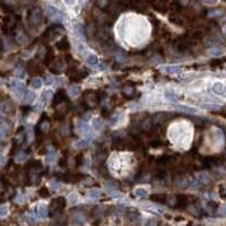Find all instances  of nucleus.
<instances>
[{"label": "nucleus", "instance_id": "nucleus-1", "mask_svg": "<svg viewBox=\"0 0 226 226\" xmlns=\"http://www.w3.org/2000/svg\"><path fill=\"white\" fill-rule=\"evenodd\" d=\"M66 207V198L63 197H58L50 202L49 206V214L50 216H54L56 214H59L60 212L63 210Z\"/></svg>", "mask_w": 226, "mask_h": 226}, {"label": "nucleus", "instance_id": "nucleus-2", "mask_svg": "<svg viewBox=\"0 0 226 226\" xmlns=\"http://www.w3.org/2000/svg\"><path fill=\"white\" fill-rule=\"evenodd\" d=\"M41 22H42V10L39 7H35L32 9L30 14V23L31 25L37 26Z\"/></svg>", "mask_w": 226, "mask_h": 226}, {"label": "nucleus", "instance_id": "nucleus-3", "mask_svg": "<svg viewBox=\"0 0 226 226\" xmlns=\"http://www.w3.org/2000/svg\"><path fill=\"white\" fill-rule=\"evenodd\" d=\"M10 87L18 97H23V99H24V96H25L26 94V89H25V86L23 85V83L20 82V80H11Z\"/></svg>", "mask_w": 226, "mask_h": 226}, {"label": "nucleus", "instance_id": "nucleus-4", "mask_svg": "<svg viewBox=\"0 0 226 226\" xmlns=\"http://www.w3.org/2000/svg\"><path fill=\"white\" fill-rule=\"evenodd\" d=\"M58 31H60V27L59 26H51L50 28H48L45 33L43 34V40H44L45 42H49L51 39H53L54 35L58 33Z\"/></svg>", "mask_w": 226, "mask_h": 226}, {"label": "nucleus", "instance_id": "nucleus-5", "mask_svg": "<svg viewBox=\"0 0 226 226\" xmlns=\"http://www.w3.org/2000/svg\"><path fill=\"white\" fill-rule=\"evenodd\" d=\"M189 205V199L186 196L183 195H179L176 196V199H175V207L179 209H183Z\"/></svg>", "mask_w": 226, "mask_h": 226}, {"label": "nucleus", "instance_id": "nucleus-6", "mask_svg": "<svg viewBox=\"0 0 226 226\" xmlns=\"http://www.w3.org/2000/svg\"><path fill=\"white\" fill-rule=\"evenodd\" d=\"M213 92L217 95H226V87L222 83H215L212 87Z\"/></svg>", "mask_w": 226, "mask_h": 226}, {"label": "nucleus", "instance_id": "nucleus-7", "mask_svg": "<svg viewBox=\"0 0 226 226\" xmlns=\"http://www.w3.org/2000/svg\"><path fill=\"white\" fill-rule=\"evenodd\" d=\"M65 100H67V95H66V92L63 89H59L56 92V96H54V100H53V104H59L61 102H63Z\"/></svg>", "mask_w": 226, "mask_h": 226}, {"label": "nucleus", "instance_id": "nucleus-8", "mask_svg": "<svg viewBox=\"0 0 226 226\" xmlns=\"http://www.w3.org/2000/svg\"><path fill=\"white\" fill-rule=\"evenodd\" d=\"M69 46H70V44H69V41H68L67 37H62L60 41H58L56 42V48H58V50L60 51H65V50H68L69 49Z\"/></svg>", "mask_w": 226, "mask_h": 226}, {"label": "nucleus", "instance_id": "nucleus-9", "mask_svg": "<svg viewBox=\"0 0 226 226\" xmlns=\"http://www.w3.org/2000/svg\"><path fill=\"white\" fill-rule=\"evenodd\" d=\"M46 15L50 18H56V16H59V10L56 7H53V6L48 5L46 6Z\"/></svg>", "mask_w": 226, "mask_h": 226}, {"label": "nucleus", "instance_id": "nucleus-10", "mask_svg": "<svg viewBox=\"0 0 226 226\" xmlns=\"http://www.w3.org/2000/svg\"><path fill=\"white\" fill-rule=\"evenodd\" d=\"M153 201H155V202H159V203H164L166 201V196L163 195V193H157V195H153L150 197Z\"/></svg>", "mask_w": 226, "mask_h": 226}, {"label": "nucleus", "instance_id": "nucleus-11", "mask_svg": "<svg viewBox=\"0 0 226 226\" xmlns=\"http://www.w3.org/2000/svg\"><path fill=\"white\" fill-rule=\"evenodd\" d=\"M153 6H154V8H156V10L161 11V13L166 11V3H164V1H156V3H153Z\"/></svg>", "mask_w": 226, "mask_h": 226}, {"label": "nucleus", "instance_id": "nucleus-12", "mask_svg": "<svg viewBox=\"0 0 226 226\" xmlns=\"http://www.w3.org/2000/svg\"><path fill=\"white\" fill-rule=\"evenodd\" d=\"M0 107H1V111H3V112H10V111H13V109H14V105H13L11 102L6 101L3 102V103H1Z\"/></svg>", "mask_w": 226, "mask_h": 226}, {"label": "nucleus", "instance_id": "nucleus-13", "mask_svg": "<svg viewBox=\"0 0 226 226\" xmlns=\"http://www.w3.org/2000/svg\"><path fill=\"white\" fill-rule=\"evenodd\" d=\"M130 5H131L132 9H135V10H137V11H145V9H146V5L143 3H140V1L131 3Z\"/></svg>", "mask_w": 226, "mask_h": 226}, {"label": "nucleus", "instance_id": "nucleus-14", "mask_svg": "<svg viewBox=\"0 0 226 226\" xmlns=\"http://www.w3.org/2000/svg\"><path fill=\"white\" fill-rule=\"evenodd\" d=\"M36 214L39 218H45L48 216V208L45 206H40L39 208H37Z\"/></svg>", "mask_w": 226, "mask_h": 226}, {"label": "nucleus", "instance_id": "nucleus-15", "mask_svg": "<svg viewBox=\"0 0 226 226\" xmlns=\"http://www.w3.org/2000/svg\"><path fill=\"white\" fill-rule=\"evenodd\" d=\"M172 156H169V155H164L162 156V157L158 158V164L159 165H167V164L171 163V161H172Z\"/></svg>", "mask_w": 226, "mask_h": 226}, {"label": "nucleus", "instance_id": "nucleus-16", "mask_svg": "<svg viewBox=\"0 0 226 226\" xmlns=\"http://www.w3.org/2000/svg\"><path fill=\"white\" fill-rule=\"evenodd\" d=\"M8 130H9V126H8V124L3 123V124H1V126H0V140H3L6 136H7V133H8Z\"/></svg>", "mask_w": 226, "mask_h": 226}, {"label": "nucleus", "instance_id": "nucleus-17", "mask_svg": "<svg viewBox=\"0 0 226 226\" xmlns=\"http://www.w3.org/2000/svg\"><path fill=\"white\" fill-rule=\"evenodd\" d=\"M170 20L172 23H174V24H176V25H181V24L183 23V18H181L178 14L171 15V16H170Z\"/></svg>", "mask_w": 226, "mask_h": 226}, {"label": "nucleus", "instance_id": "nucleus-18", "mask_svg": "<svg viewBox=\"0 0 226 226\" xmlns=\"http://www.w3.org/2000/svg\"><path fill=\"white\" fill-rule=\"evenodd\" d=\"M86 61H87V63L90 66H97V63H99V59H97V56H93V54L88 56L87 59H86Z\"/></svg>", "mask_w": 226, "mask_h": 226}, {"label": "nucleus", "instance_id": "nucleus-19", "mask_svg": "<svg viewBox=\"0 0 226 226\" xmlns=\"http://www.w3.org/2000/svg\"><path fill=\"white\" fill-rule=\"evenodd\" d=\"M163 70L166 71V73H179V71H180V67H178V66H167V67L163 68Z\"/></svg>", "mask_w": 226, "mask_h": 226}, {"label": "nucleus", "instance_id": "nucleus-20", "mask_svg": "<svg viewBox=\"0 0 226 226\" xmlns=\"http://www.w3.org/2000/svg\"><path fill=\"white\" fill-rule=\"evenodd\" d=\"M33 100H34L33 92H31V90H26V94H25V96H24V102H25V103H31Z\"/></svg>", "mask_w": 226, "mask_h": 226}, {"label": "nucleus", "instance_id": "nucleus-21", "mask_svg": "<svg viewBox=\"0 0 226 226\" xmlns=\"http://www.w3.org/2000/svg\"><path fill=\"white\" fill-rule=\"evenodd\" d=\"M54 59V54L52 51H49V53H46V56H45V59H44V62L46 63V65H50L51 62L53 61Z\"/></svg>", "mask_w": 226, "mask_h": 226}, {"label": "nucleus", "instance_id": "nucleus-22", "mask_svg": "<svg viewBox=\"0 0 226 226\" xmlns=\"http://www.w3.org/2000/svg\"><path fill=\"white\" fill-rule=\"evenodd\" d=\"M176 107H178L179 110L184 111V112H186V113H197V110H196V109H192V107L182 106V105H178V106H176Z\"/></svg>", "mask_w": 226, "mask_h": 226}, {"label": "nucleus", "instance_id": "nucleus-23", "mask_svg": "<svg viewBox=\"0 0 226 226\" xmlns=\"http://www.w3.org/2000/svg\"><path fill=\"white\" fill-rule=\"evenodd\" d=\"M135 195L139 198H146L147 197V190L145 189H137L135 191Z\"/></svg>", "mask_w": 226, "mask_h": 226}, {"label": "nucleus", "instance_id": "nucleus-24", "mask_svg": "<svg viewBox=\"0 0 226 226\" xmlns=\"http://www.w3.org/2000/svg\"><path fill=\"white\" fill-rule=\"evenodd\" d=\"M31 86L33 88H40L41 86H42V80H41L40 78L33 79V80H32V83H31Z\"/></svg>", "mask_w": 226, "mask_h": 226}, {"label": "nucleus", "instance_id": "nucleus-25", "mask_svg": "<svg viewBox=\"0 0 226 226\" xmlns=\"http://www.w3.org/2000/svg\"><path fill=\"white\" fill-rule=\"evenodd\" d=\"M217 215L220 216V217H225L226 216V205H222V206L218 207Z\"/></svg>", "mask_w": 226, "mask_h": 226}, {"label": "nucleus", "instance_id": "nucleus-26", "mask_svg": "<svg viewBox=\"0 0 226 226\" xmlns=\"http://www.w3.org/2000/svg\"><path fill=\"white\" fill-rule=\"evenodd\" d=\"M26 157H27V155H26L25 153H24V152H19V153H18V154L16 155V161L19 162V163H20V162H24V161H25Z\"/></svg>", "mask_w": 226, "mask_h": 226}, {"label": "nucleus", "instance_id": "nucleus-27", "mask_svg": "<svg viewBox=\"0 0 226 226\" xmlns=\"http://www.w3.org/2000/svg\"><path fill=\"white\" fill-rule=\"evenodd\" d=\"M203 107L207 110H219V109H222V106L218 104H203Z\"/></svg>", "mask_w": 226, "mask_h": 226}, {"label": "nucleus", "instance_id": "nucleus-28", "mask_svg": "<svg viewBox=\"0 0 226 226\" xmlns=\"http://www.w3.org/2000/svg\"><path fill=\"white\" fill-rule=\"evenodd\" d=\"M39 195L43 198H46L50 196V192H49V189H46V188H42V189L39 190Z\"/></svg>", "mask_w": 226, "mask_h": 226}, {"label": "nucleus", "instance_id": "nucleus-29", "mask_svg": "<svg viewBox=\"0 0 226 226\" xmlns=\"http://www.w3.org/2000/svg\"><path fill=\"white\" fill-rule=\"evenodd\" d=\"M165 96H166L170 101H178V96L175 95L174 93H170V92H166V93H165Z\"/></svg>", "mask_w": 226, "mask_h": 226}, {"label": "nucleus", "instance_id": "nucleus-30", "mask_svg": "<svg viewBox=\"0 0 226 226\" xmlns=\"http://www.w3.org/2000/svg\"><path fill=\"white\" fill-rule=\"evenodd\" d=\"M56 159V154H54L53 152H50L46 155V161H48V163H52V162Z\"/></svg>", "mask_w": 226, "mask_h": 226}, {"label": "nucleus", "instance_id": "nucleus-31", "mask_svg": "<svg viewBox=\"0 0 226 226\" xmlns=\"http://www.w3.org/2000/svg\"><path fill=\"white\" fill-rule=\"evenodd\" d=\"M89 196L92 198H94V199H97V198H100V191L99 190H90V192H89Z\"/></svg>", "mask_w": 226, "mask_h": 226}, {"label": "nucleus", "instance_id": "nucleus-32", "mask_svg": "<svg viewBox=\"0 0 226 226\" xmlns=\"http://www.w3.org/2000/svg\"><path fill=\"white\" fill-rule=\"evenodd\" d=\"M8 214V209L6 206H0V217H3Z\"/></svg>", "mask_w": 226, "mask_h": 226}, {"label": "nucleus", "instance_id": "nucleus-33", "mask_svg": "<svg viewBox=\"0 0 226 226\" xmlns=\"http://www.w3.org/2000/svg\"><path fill=\"white\" fill-rule=\"evenodd\" d=\"M166 176V172L164 171V170H159L157 173H156V178L157 179H163Z\"/></svg>", "mask_w": 226, "mask_h": 226}, {"label": "nucleus", "instance_id": "nucleus-34", "mask_svg": "<svg viewBox=\"0 0 226 226\" xmlns=\"http://www.w3.org/2000/svg\"><path fill=\"white\" fill-rule=\"evenodd\" d=\"M87 144H88V140H80L76 144V147L77 148H83V147L87 146Z\"/></svg>", "mask_w": 226, "mask_h": 226}, {"label": "nucleus", "instance_id": "nucleus-35", "mask_svg": "<svg viewBox=\"0 0 226 226\" xmlns=\"http://www.w3.org/2000/svg\"><path fill=\"white\" fill-rule=\"evenodd\" d=\"M199 179H200L201 181H203V182H209V181H210V178H209L207 174H205V173H201V174L199 175Z\"/></svg>", "mask_w": 226, "mask_h": 226}, {"label": "nucleus", "instance_id": "nucleus-36", "mask_svg": "<svg viewBox=\"0 0 226 226\" xmlns=\"http://www.w3.org/2000/svg\"><path fill=\"white\" fill-rule=\"evenodd\" d=\"M16 40H17V42L18 43H23L24 42V40H25V35L23 33H18L17 34V36H16Z\"/></svg>", "mask_w": 226, "mask_h": 226}, {"label": "nucleus", "instance_id": "nucleus-37", "mask_svg": "<svg viewBox=\"0 0 226 226\" xmlns=\"http://www.w3.org/2000/svg\"><path fill=\"white\" fill-rule=\"evenodd\" d=\"M93 127H95L96 129H101L102 123H101V121H100L99 119H95V120H93Z\"/></svg>", "mask_w": 226, "mask_h": 226}, {"label": "nucleus", "instance_id": "nucleus-38", "mask_svg": "<svg viewBox=\"0 0 226 226\" xmlns=\"http://www.w3.org/2000/svg\"><path fill=\"white\" fill-rule=\"evenodd\" d=\"M150 145H152L153 147H159V146H162V141L159 140V139H157V140H154V141H152L150 143Z\"/></svg>", "mask_w": 226, "mask_h": 226}, {"label": "nucleus", "instance_id": "nucleus-39", "mask_svg": "<svg viewBox=\"0 0 226 226\" xmlns=\"http://www.w3.org/2000/svg\"><path fill=\"white\" fill-rule=\"evenodd\" d=\"M69 90H70L71 95H77V94H78V88L75 87V86H71V87L69 88Z\"/></svg>", "mask_w": 226, "mask_h": 226}, {"label": "nucleus", "instance_id": "nucleus-40", "mask_svg": "<svg viewBox=\"0 0 226 226\" xmlns=\"http://www.w3.org/2000/svg\"><path fill=\"white\" fill-rule=\"evenodd\" d=\"M110 195L112 196V197H114V198H120V197H121V193H120V192H116L114 190L110 192Z\"/></svg>", "mask_w": 226, "mask_h": 226}, {"label": "nucleus", "instance_id": "nucleus-41", "mask_svg": "<svg viewBox=\"0 0 226 226\" xmlns=\"http://www.w3.org/2000/svg\"><path fill=\"white\" fill-rule=\"evenodd\" d=\"M220 196H223V197H226V186H220Z\"/></svg>", "mask_w": 226, "mask_h": 226}, {"label": "nucleus", "instance_id": "nucleus-42", "mask_svg": "<svg viewBox=\"0 0 226 226\" xmlns=\"http://www.w3.org/2000/svg\"><path fill=\"white\" fill-rule=\"evenodd\" d=\"M83 155H78L76 157V161H77V165H80V164H82V161H83Z\"/></svg>", "mask_w": 226, "mask_h": 226}, {"label": "nucleus", "instance_id": "nucleus-43", "mask_svg": "<svg viewBox=\"0 0 226 226\" xmlns=\"http://www.w3.org/2000/svg\"><path fill=\"white\" fill-rule=\"evenodd\" d=\"M75 28H76L77 32H79V33L82 34V35H84V31H83V27H82V26H80V25H77Z\"/></svg>", "mask_w": 226, "mask_h": 226}, {"label": "nucleus", "instance_id": "nucleus-44", "mask_svg": "<svg viewBox=\"0 0 226 226\" xmlns=\"http://www.w3.org/2000/svg\"><path fill=\"white\" fill-rule=\"evenodd\" d=\"M6 162V158L3 156H0V167H3V165L5 164Z\"/></svg>", "mask_w": 226, "mask_h": 226}, {"label": "nucleus", "instance_id": "nucleus-45", "mask_svg": "<svg viewBox=\"0 0 226 226\" xmlns=\"http://www.w3.org/2000/svg\"><path fill=\"white\" fill-rule=\"evenodd\" d=\"M70 198H71V200H70V201H71V202H73H73H76V201H77V196L71 195V196H70Z\"/></svg>", "mask_w": 226, "mask_h": 226}, {"label": "nucleus", "instance_id": "nucleus-46", "mask_svg": "<svg viewBox=\"0 0 226 226\" xmlns=\"http://www.w3.org/2000/svg\"><path fill=\"white\" fill-rule=\"evenodd\" d=\"M53 83V78H46V82H45V84L46 85H51Z\"/></svg>", "mask_w": 226, "mask_h": 226}, {"label": "nucleus", "instance_id": "nucleus-47", "mask_svg": "<svg viewBox=\"0 0 226 226\" xmlns=\"http://www.w3.org/2000/svg\"><path fill=\"white\" fill-rule=\"evenodd\" d=\"M154 225H155V223H154L153 220H148L146 223V226H154Z\"/></svg>", "mask_w": 226, "mask_h": 226}, {"label": "nucleus", "instance_id": "nucleus-48", "mask_svg": "<svg viewBox=\"0 0 226 226\" xmlns=\"http://www.w3.org/2000/svg\"><path fill=\"white\" fill-rule=\"evenodd\" d=\"M223 32H224V34H225V36H226V25L224 26V28H223Z\"/></svg>", "mask_w": 226, "mask_h": 226}, {"label": "nucleus", "instance_id": "nucleus-49", "mask_svg": "<svg viewBox=\"0 0 226 226\" xmlns=\"http://www.w3.org/2000/svg\"><path fill=\"white\" fill-rule=\"evenodd\" d=\"M1 116H1V113H0V121H1Z\"/></svg>", "mask_w": 226, "mask_h": 226}]
</instances>
